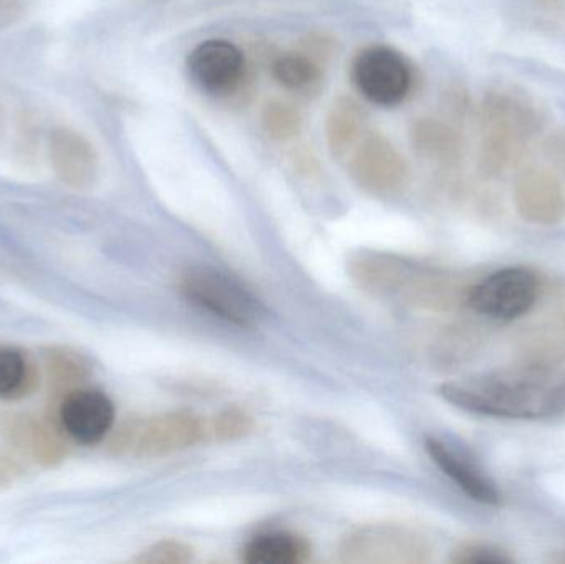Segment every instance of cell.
<instances>
[{
  "instance_id": "2",
  "label": "cell",
  "mask_w": 565,
  "mask_h": 564,
  "mask_svg": "<svg viewBox=\"0 0 565 564\" xmlns=\"http://www.w3.org/2000/svg\"><path fill=\"white\" fill-rule=\"evenodd\" d=\"M349 275L374 297L425 310H448L461 301L467 304L470 290L444 272L381 252H361L352 257Z\"/></svg>"
},
{
  "instance_id": "21",
  "label": "cell",
  "mask_w": 565,
  "mask_h": 564,
  "mask_svg": "<svg viewBox=\"0 0 565 564\" xmlns=\"http://www.w3.org/2000/svg\"><path fill=\"white\" fill-rule=\"evenodd\" d=\"M322 68L324 66L299 50L281 53L271 60V75L278 85L296 95L309 96L318 93L324 78Z\"/></svg>"
},
{
  "instance_id": "12",
  "label": "cell",
  "mask_w": 565,
  "mask_h": 564,
  "mask_svg": "<svg viewBox=\"0 0 565 564\" xmlns=\"http://www.w3.org/2000/svg\"><path fill=\"white\" fill-rule=\"evenodd\" d=\"M0 437L13 453L43 469L62 466L68 457V444L60 427L32 414L9 413L0 416Z\"/></svg>"
},
{
  "instance_id": "3",
  "label": "cell",
  "mask_w": 565,
  "mask_h": 564,
  "mask_svg": "<svg viewBox=\"0 0 565 564\" xmlns=\"http://www.w3.org/2000/svg\"><path fill=\"white\" fill-rule=\"evenodd\" d=\"M541 131L540 113L526 99L497 89L480 106L478 168L487 178H500L526 156Z\"/></svg>"
},
{
  "instance_id": "28",
  "label": "cell",
  "mask_w": 565,
  "mask_h": 564,
  "mask_svg": "<svg viewBox=\"0 0 565 564\" xmlns=\"http://www.w3.org/2000/svg\"><path fill=\"white\" fill-rule=\"evenodd\" d=\"M23 476H25V469L17 453L0 450V492L15 486Z\"/></svg>"
},
{
  "instance_id": "4",
  "label": "cell",
  "mask_w": 565,
  "mask_h": 564,
  "mask_svg": "<svg viewBox=\"0 0 565 564\" xmlns=\"http://www.w3.org/2000/svg\"><path fill=\"white\" fill-rule=\"evenodd\" d=\"M179 291L189 304L235 327H257L267 317V308L254 291L209 265L188 268L179 278Z\"/></svg>"
},
{
  "instance_id": "6",
  "label": "cell",
  "mask_w": 565,
  "mask_h": 564,
  "mask_svg": "<svg viewBox=\"0 0 565 564\" xmlns=\"http://www.w3.org/2000/svg\"><path fill=\"white\" fill-rule=\"evenodd\" d=\"M188 73L205 95L218 99L247 102L254 89V66L235 43L209 39L188 56Z\"/></svg>"
},
{
  "instance_id": "30",
  "label": "cell",
  "mask_w": 565,
  "mask_h": 564,
  "mask_svg": "<svg viewBox=\"0 0 565 564\" xmlns=\"http://www.w3.org/2000/svg\"><path fill=\"white\" fill-rule=\"evenodd\" d=\"M2 121H3V119H2V108H0V128H2Z\"/></svg>"
},
{
  "instance_id": "18",
  "label": "cell",
  "mask_w": 565,
  "mask_h": 564,
  "mask_svg": "<svg viewBox=\"0 0 565 564\" xmlns=\"http://www.w3.org/2000/svg\"><path fill=\"white\" fill-rule=\"evenodd\" d=\"M40 387V370L26 351L0 347V401L15 403L33 396Z\"/></svg>"
},
{
  "instance_id": "13",
  "label": "cell",
  "mask_w": 565,
  "mask_h": 564,
  "mask_svg": "<svg viewBox=\"0 0 565 564\" xmlns=\"http://www.w3.org/2000/svg\"><path fill=\"white\" fill-rule=\"evenodd\" d=\"M50 161L56 178L76 191L93 188L99 178V156L86 136L72 128L50 135Z\"/></svg>"
},
{
  "instance_id": "15",
  "label": "cell",
  "mask_w": 565,
  "mask_h": 564,
  "mask_svg": "<svg viewBox=\"0 0 565 564\" xmlns=\"http://www.w3.org/2000/svg\"><path fill=\"white\" fill-rule=\"evenodd\" d=\"M425 450L435 466L471 500L483 506H500L501 493L497 483L467 454L435 436L425 437Z\"/></svg>"
},
{
  "instance_id": "22",
  "label": "cell",
  "mask_w": 565,
  "mask_h": 564,
  "mask_svg": "<svg viewBox=\"0 0 565 564\" xmlns=\"http://www.w3.org/2000/svg\"><path fill=\"white\" fill-rule=\"evenodd\" d=\"M523 354L527 364L553 366L565 357V324H550L527 334Z\"/></svg>"
},
{
  "instance_id": "17",
  "label": "cell",
  "mask_w": 565,
  "mask_h": 564,
  "mask_svg": "<svg viewBox=\"0 0 565 564\" xmlns=\"http://www.w3.org/2000/svg\"><path fill=\"white\" fill-rule=\"evenodd\" d=\"M43 373L50 396L56 401L83 386L92 377L93 368L88 358L68 347H49L43 350Z\"/></svg>"
},
{
  "instance_id": "27",
  "label": "cell",
  "mask_w": 565,
  "mask_h": 564,
  "mask_svg": "<svg viewBox=\"0 0 565 564\" xmlns=\"http://www.w3.org/2000/svg\"><path fill=\"white\" fill-rule=\"evenodd\" d=\"M299 52L306 53L309 58L324 66L335 53V40L326 33H309L306 39L301 40Z\"/></svg>"
},
{
  "instance_id": "23",
  "label": "cell",
  "mask_w": 565,
  "mask_h": 564,
  "mask_svg": "<svg viewBox=\"0 0 565 564\" xmlns=\"http://www.w3.org/2000/svg\"><path fill=\"white\" fill-rule=\"evenodd\" d=\"M260 121L265 135L278 142L291 141L302 128L298 109L281 99H271L264 106Z\"/></svg>"
},
{
  "instance_id": "1",
  "label": "cell",
  "mask_w": 565,
  "mask_h": 564,
  "mask_svg": "<svg viewBox=\"0 0 565 564\" xmlns=\"http://www.w3.org/2000/svg\"><path fill=\"white\" fill-rule=\"evenodd\" d=\"M447 403L498 419L536 421L565 411V374L553 366L500 368L440 387Z\"/></svg>"
},
{
  "instance_id": "5",
  "label": "cell",
  "mask_w": 565,
  "mask_h": 564,
  "mask_svg": "<svg viewBox=\"0 0 565 564\" xmlns=\"http://www.w3.org/2000/svg\"><path fill=\"white\" fill-rule=\"evenodd\" d=\"M205 436V426L192 413H166L129 419L113 433L109 454L116 457L158 459L191 449Z\"/></svg>"
},
{
  "instance_id": "14",
  "label": "cell",
  "mask_w": 565,
  "mask_h": 564,
  "mask_svg": "<svg viewBox=\"0 0 565 564\" xmlns=\"http://www.w3.org/2000/svg\"><path fill=\"white\" fill-rule=\"evenodd\" d=\"M514 204L524 221L534 225H557L565 219L563 181L544 169H530L518 178Z\"/></svg>"
},
{
  "instance_id": "20",
  "label": "cell",
  "mask_w": 565,
  "mask_h": 564,
  "mask_svg": "<svg viewBox=\"0 0 565 564\" xmlns=\"http://www.w3.org/2000/svg\"><path fill=\"white\" fill-rule=\"evenodd\" d=\"M365 113L358 99L352 96H339L329 108L326 118V141L332 155H348L358 145L364 129Z\"/></svg>"
},
{
  "instance_id": "10",
  "label": "cell",
  "mask_w": 565,
  "mask_h": 564,
  "mask_svg": "<svg viewBox=\"0 0 565 564\" xmlns=\"http://www.w3.org/2000/svg\"><path fill=\"white\" fill-rule=\"evenodd\" d=\"M55 424L66 439L83 447L102 444L115 427L111 397L96 387L79 386L56 401Z\"/></svg>"
},
{
  "instance_id": "9",
  "label": "cell",
  "mask_w": 565,
  "mask_h": 564,
  "mask_svg": "<svg viewBox=\"0 0 565 564\" xmlns=\"http://www.w3.org/2000/svg\"><path fill=\"white\" fill-rule=\"evenodd\" d=\"M540 294V277L530 268H501L471 285L467 305L481 317L511 321L533 310Z\"/></svg>"
},
{
  "instance_id": "24",
  "label": "cell",
  "mask_w": 565,
  "mask_h": 564,
  "mask_svg": "<svg viewBox=\"0 0 565 564\" xmlns=\"http://www.w3.org/2000/svg\"><path fill=\"white\" fill-rule=\"evenodd\" d=\"M254 427V417L247 411L228 407L215 417L212 423V434L221 443H234L250 436Z\"/></svg>"
},
{
  "instance_id": "19",
  "label": "cell",
  "mask_w": 565,
  "mask_h": 564,
  "mask_svg": "<svg viewBox=\"0 0 565 564\" xmlns=\"http://www.w3.org/2000/svg\"><path fill=\"white\" fill-rule=\"evenodd\" d=\"M311 556V545L302 536L271 532L255 536L245 545L242 560L248 564H301Z\"/></svg>"
},
{
  "instance_id": "25",
  "label": "cell",
  "mask_w": 565,
  "mask_h": 564,
  "mask_svg": "<svg viewBox=\"0 0 565 564\" xmlns=\"http://www.w3.org/2000/svg\"><path fill=\"white\" fill-rule=\"evenodd\" d=\"M194 560V549L179 540H162L146 549L136 562L141 564H185Z\"/></svg>"
},
{
  "instance_id": "16",
  "label": "cell",
  "mask_w": 565,
  "mask_h": 564,
  "mask_svg": "<svg viewBox=\"0 0 565 564\" xmlns=\"http://www.w3.org/2000/svg\"><path fill=\"white\" fill-rule=\"evenodd\" d=\"M411 142L420 158L440 168H457L463 159V136L450 123L441 119H415L411 128Z\"/></svg>"
},
{
  "instance_id": "11",
  "label": "cell",
  "mask_w": 565,
  "mask_h": 564,
  "mask_svg": "<svg viewBox=\"0 0 565 564\" xmlns=\"http://www.w3.org/2000/svg\"><path fill=\"white\" fill-rule=\"evenodd\" d=\"M349 174L367 194L392 198L407 185L411 171L394 142L374 132L365 136L352 152Z\"/></svg>"
},
{
  "instance_id": "8",
  "label": "cell",
  "mask_w": 565,
  "mask_h": 564,
  "mask_svg": "<svg viewBox=\"0 0 565 564\" xmlns=\"http://www.w3.org/2000/svg\"><path fill=\"white\" fill-rule=\"evenodd\" d=\"M339 556L349 564H422L430 560V546L407 526L367 525L342 539Z\"/></svg>"
},
{
  "instance_id": "26",
  "label": "cell",
  "mask_w": 565,
  "mask_h": 564,
  "mask_svg": "<svg viewBox=\"0 0 565 564\" xmlns=\"http://www.w3.org/2000/svg\"><path fill=\"white\" fill-rule=\"evenodd\" d=\"M450 562L455 564H513L514 558L500 546L468 543V545L455 550Z\"/></svg>"
},
{
  "instance_id": "29",
  "label": "cell",
  "mask_w": 565,
  "mask_h": 564,
  "mask_svg": "<svg viewBox=\"0 0 565 564\" xmlns=\"http://www.w3.org/2000/svg\"><path fill=\"white\" fill-rule=\"evenodd\" d=\"M536 2L546 9H564L565 7V0H536Z\"/></svg>"
},
{
  "instance_id": "7",
  "label": "cell",
  "mask_w": 565,
  "mask_h": 564,
  "mask_svg": "<svg viewBox=\"0 0 565 564\" xmlns=\"http://www.w3.org/2000/svg\"><path fill=\"white\" fill-rule=\"evenodd\" d=\"M351 79L367 102L392 108L411 95L414 70L411 62L392 46L371 45L352 60Z\"/></svg>"
}]
</instances>
